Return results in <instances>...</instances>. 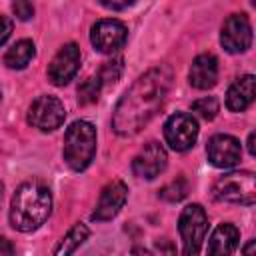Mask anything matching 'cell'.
<instances>
[{"label": "cell", "instance_id": "1", "mask_svg": "<svg viewBox=\"0 0 256 256\" xmlns=\"http://www.w3.org/2000/svg\"><path fill=\"white\" fill-rule=\"evenodd\" d=\"M172 86V68L162 64L142 74L120 98L112 114V128L120 136L140 132L164 104Z\"/></svg>", "mask_w": 256, "mask_h": 256}, {"label": "cell", "instance_id": "2", "mask_svg": "<svg viewBox=\"0 0 256 256\" xmlns=\"http://www.w3.org/2000/svg\"><path fill=\"white\" fill-rule=\"evenodd\" d=\"M52 212V194L46 184L28 180L20 184L10 202V224L14 230L32 232L40 228Z\"/></svg>", "mask_w": 256, "mask_h": 256}, {"label": "cell", "instance_id": "3", "mask_svg": "<svg viewBox=\"0 0 256 256\" xmlns=\"http://www.w3.org/2000/svg\"><path fill=\"white\" fill-rule=\"evenodd\" d=\"M96 152V128L86 120H76L68 126L64 134V160L66 164L80 172L88 168Z\"/></svg>", "mask_w": 256, "mask_h": 256}, {"label": "cell", "instance_id": "4", "mask_svg": "<svg viewBox=\"0 0 256 256\" xmlns=\"http://www.w3.org/2000/svg\"><path fill=\"white\" fill-rule=\"evenodd\" d=\"M212 196L220 202L246 204L256 202V176L250 170H236L220 176L212 186Z\"/></svg>", "mask_w": 256, "mask_h": 256}, {"label": "cell", "instance_id": "5", "mask_svg": "<svg viewBox=\"0 0 256 256\" xmlns=\"http://www.w3.org/2000/svg\"><path fill=\"white\" fill-rule=\"evenodd\" d=\"M208 230V216L200 204H190L182 210L178 232L182 240V256H198Z\"/></svg>", "mask_w": 256, "mask_h": 256}, {"label": "cell", "instance_id": "6", "mask_svg": "<svg viewBox=\"0 0 256 256\" xmlns=\"http://www.w3.org/2000/svg\"><path fill=\"white\" fill-rule=\"evenodd\" d=\"M64 118H66L64 104L56 96H50V94L38 96L28 108V122L42 132H52L60 128Z\"/></svg>", "mask_w": 256, "mask_h": 256}, {"label": "cell", "instance_id": "7", "mask_svg": "<svg viewBox=\"0 0 256 256\" xmlns=\"http://www.w3.org/2000/svg\"><path fill=\"white\" fill-rule=\"evenodd\" d=\"M164 138L176 152L190 150L198 138V122L188 112H176L164 124Z\"/></svg>", "mask_w": 256, "mask_h": 256}, {"label": "cell", "instance_id": "8", "mask_svg": "<svg viewBox=\"0 0 256 256\" xmlns=\"http://www.w3.org/2000/svg\"><path fill=\"white\" fill-rule=\"evenodd\" d=\"M128 38V28L124 22L116 20V18H104L98 20L92 30H90V42L98 52L104 54H112L118 48L124 46Z\"/></svg>", "mask_w": 256, "mask_h": 256}, {"label": "cell", "instance_id": "9", "mask_svg": "<svg viewBox=\"0 0 256 256\" xmlns=\"http://www.w3.org/2000/svg\"><path fill=\"white\" fill-rule=\"evenodd\" d=\"M220 42L226 52L240 54L246 52L252 44V26L246 14H230L222 26Z\"/></svg>", "mask_w": 256, "mask_h": 256}, {"label": "cell", "instance_id": "10", "mask_svg": "<svg viewBox=\"0 0 256 256\" xmlns=\"http://www.w3.org/2000/svg\"><path fill=\"white\" fill-rule=\"evenodd\" d=\"M80 48L74 44V42H68V44H64L58 52H56V56L52 58V62H50V66H48V80L54 84V86H64V84H68L74 76H76V72H78V68H80Z\"/></svg>", "mask_w": 256, "mask_h": 256}, {"label": "cell", "instance_id": "11", "mask_svg": "<svg viewBox=\"0 0 256 256\" xmlns=\"http://www.w3.org/2000/svg\"><path fill=\"white\" fill-rule=\"evenodd\" d=\"M206 156L216 168H232L242 158V146L230 134H216L206 144Z\"/></svg>", "mask_w": 256, "mask_h": 256}, {"label": "cell", "instance_id": "12", "mask_svg": "<svg viewBox=\"0 0 256 256\" xmlns=\"http://www.w3.org/2000/svg\"><path fill=\"white\" fill-rule=\"evenodd\" d=\"M126 198H128V188L122 180L108 182L100 192V198H98L96 208L92 212V220H96V222L112 220L122 210Z\"/></svg>", "mask_w": 256, "mask_h": 256}, {"label": "cell", "instance_id": "13", "mask_svg": "<svg viewBox=\"0 0 256 256\" xmlns=\"http://www.w3.org/2000/svg\"><path fill=\"white\" fill-rule=\"evenodd\" d=\"M168 164L166 150L158 142H148L132 160V172L140 178L152 180L156 178Z\"/></svg>", "mask_w": 256, "mask_h": 256}, {"label": "cell", "instance_id": "14", "mask_svg": "<svg viewBox=\"0 0 256 256\" xmlns=\"http://www.w3.org/2000/svg\"><path fill=\"white\" fill-rule=\"evenodd\" d=\"M190 84L198 90H208L218 82V60L214 54H200L190 66Z\"/></svg>", "mask_w": 256, "mask_h": 256}, {"label": "cell", "instance_id": "15", "mask_svg": "<svg viewBox=\"0 0 256 256\" xmlns=\"http://www.w3.org/2000/svg\"><path fill=\"white\" fill-rule=\"evenodd\" d=\"M240 240V232L234 224L230 222H222L214 228V232L208 238V248H206V256H230Z\"/></svg>", "mask_w": 256, "mask_h": 256}, {"label": "cell", "instance_id": "16", "mask_svg": "<svg viewBox=\"0 0 256 256\" xmlns=\"http://www.w3.org/2000/svg\"><path fill=\"white\" fill-rule=\"evenodd\" d=\"M256 92V80L252 74H244L232 82V86L226 92V108L230 112H242L254 102Z\"/></svg>", "mask_w": 256, "mask_h": 256}, {"label": "cell", "instance_id": "17", "mask_svg": "<svg viewBox=\"0 0 256 256\" xmlns=\"http://www.w3.org/2000/svg\"><path fill=\"white\" fill-rule=\"evenodd\" d=\"M34 54H36V50H34V42L32 40H18L4 54V64L8 68H12V70H22V68H26L30 64Z\"/></svg>", "mask_w": 256, "mask_h": 256}, {"label": "cell", "instance_id": "18", "mask_svg": "<svg viewBox=\"0 0 256 256\" xmlns=\"http://www.w3.org/2000/svg\"><path fill=\"white\" fill-rule=\"evenodd\" d=\"M88 236H90V228H88L86 224H82V222L74 224V226L68 230V234L60 240V244L56 246L54 256H72V254L76 252V248L84 244V240H86Z\"/></svg>", "mask_w": 256, "mask_h": 256}, {"label": "cell", "instance_id": "19", "mask_svg": "<svg viewBox=\"0 0 256 256\" xmlns=\"http://www.w3.org/2000/svg\"><path fill=\"white\" fill-rule=\"evenodd\" d=\"M100 88H102V80L100 76H90L86 78L80 86H78V102L80 106H88V104H94L98 100V94H100Z\"/></svg>", "mask_w": 256, "mask_h": 256}, {"label": "cell", "instance_id": "20", "mask_svg": "<svg viewBox=\"0 0 256 256\" xmlns=\"http://www.w3.org/2000/svg\"><path fill=\"white\" fill-rule=\"evenodd\" d=\"M186 194H188V182H186V178H176V180H172L170 184H166L160 190V198H164L168 202H180Z\"/></svg>", "mask_w": 256, "mask_h": 256}, {"label": "cell", "instance_id": "21", "mask_svg": "<svg viewBox=\"0 0 256 256\" xmlns=\"http://www.w3.org/2000/svg\"><path fill=\"white\" fill-rule=\"evenodd\" d=\"M192 110L204 118V120H214V116L218 114V100L214 96H204L192 102Z\"/></svg>", "mask_w": 256, "mask_h": 256}, {"label": "cell", "instance_id": "22", "mask_svg": "<svg viewBox=\"0 0 256 256\" xmlns=\"http://www.w3.org/2000/svg\"><path fill=\"white\" fill-rule=\"evenodd\" d=\"M120 72H122V60L120 58H116V60H110V62H104V66H102V70H100V80H102V84L104 82H116L118 78H120Z\"/></svg>", "mask_w": 256, "mask_h": 256}, {"label": "cell", "instance_id": "23", "mask_svg": "<svg viewBox=\"0 0 256 256\" xmlns=\"http://www.w3.org/2000/svg\"><path fill=\"white\" fill-rule=\"evenodd\" d=\"M12 10H14V14H16L20 20H30V18L34 16V6H32L30 2H26V0L14 2V4H12Z\"/></svg>", "mask_w": 256, "mask_h": 256}, {"label": "cell", "instance_id": "24", "mask_svg": "<svg viewBox=\"0 0 256 256\" xmlns=\"http://www.w3.org/2000/svg\"><path fill=\"white\" fill-rule=\"evenodd\" d=\"M12 34V20L4 14H0V46L10 38Z\"/></svg>", "mask_w": 256, "mask_h": 256}, {"label": "cell", "instance_id": "25", "mask_svg": "<svg viewBox=\"0 0 256 256\" xmlns=\"http://www.w3.org/2000/svg\"><path fill=\"white\" fill-rule=\"evenodd\" d=\"M0 256H14V246L4 236H0Z\"/></svg>", "mask_w": 256, "mask_h": 256}, {"label": "cell", "instance_id": "26", "mask_svg": "<svg viewBox=\"0 0 256 256\" xmlns=\"http://www.w3.org/2000/svg\"><path fill=\"white\" fill-rule=\"evenodd\" d=\"M100 4L104 8H110V10H124L128 6H132V0H124V2H108V0H102Z\"/></svg>", "mask_w": 256, "mask_h": 256}, {"label": "cell", "instance_id": "27", "mask_svg": "<svg viewBox=\"0 0 256 256\" xmlns=\"http://www.w3.org/2000/svg\"><path fill=\"white\" fill-rule=\"evenodd\" d=\"M254 246H256V242L254 240H248L246 246H244V256H254Z\"/></svg>", "mask_w": 256, "mask_h": 256}, {"label": "cell", "instance_id": "28", "mask_svg": "<svg viewBox=\"0 0 256 256\" xmlns=\"http://www.w3.org/2000/svg\"><path fill=\"white\" fill-rule=\"evenodd\" d=\"M130 256H150V252L144 250V248H134V250L130 252Z\"/></svg>", "mask_w": 256, "mask_h": 256}, {"label": "cell", "instance_id": "29", "mask_svg": "<svg viewBox=\"0 0 256 256\" xmlns=\"http://www.w3.org/2000/svg\"><path fill=\"white\" fill-rule=\"evenodd\" d=\"M248 152L254 156V132H250V136H248Z\"/></svg>", "mask_w": 256, "mask_h": 256}, {"label": "cell", "instance_id": "30", "mask_svg": "<svg viewBox=\"0 0 256 256\" xmlns=\"http://www.w3.org/2000/svg\"><path fill=\"white\" fill-rule=\"evenodd\" d=\"M2 196H4V184L0 182V204H2Z\"/></svg>", "mask_w": 256, "mask_h": 256}]
</instances>
